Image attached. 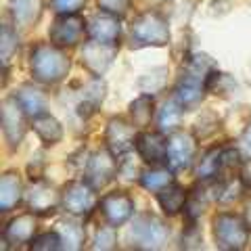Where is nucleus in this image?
<instances>
[{
  "mask_svg": "<svg viewBox=\"0 0 251 251\" xmlns=\"http://www.w3.org/2000/svg\"><path fill=\"white\" fill-rule=\"evenodd\" d=\"M184 105L180 103L176 97H170L163 107L159 109V115H157V124H159V132H170V130H176V126L182 120V111H184Z\"/></svg>",
  "mask_w": 251,
  "mask_h": 251,
  "instance_id": "393cba45",
  "label": "nucleus"
},
{
  "mask_svg": "<svg viewBox=\"0 0 251 251\" xmlns=\"http://www.w3.org/2000/svg\"><path fill=\"white\" fill-rule=\"evenodd\" d=\"M136 136H138L136 126L126 122L124 117H111V120L107 122L105 143H107V149L115 157L128 155L132 149L136 147Z\"/></svg>",
  "mask_w": 251,
  "mask_h": 251,
  "instance_id": "0eeeda50",
  "label": "nucleus"
},
{
  "mask_svg": "<svg viewBox=\"0 0 251 251\" xmlns=\"http://www.w3.org/2000/svg\"><path fill=\"white\" fill-rule=\"evenodd\" d=\"M29 67L31 75L38 82L57 84L67 77L69 69H72V61L57 44H36L34 50H31Z\"/></svg>",
  "mask_w": 251,
  "mask_h": 251,
  "instance_id": "f257e3e1",
  "label": "nucleus"
},
{
  "mask_svg": "<svg viewBox=\"0 0 251 251\" xmlns=\"http://www.w3.org/2000/svg\"><path fill=\"white\" fill-rule=\"evenodd\" d=\"M117 44H105L99 40H90L82 46V61L94 75H103L115 59Z\"/></svg>",
  "mask_w": 251,
  "mask_h": 251,
  "instance_id": "f8f14e48",
  "label": "nucleus"
},
{
  "mask_svg": "<svg viewBox=\"0 0 251 251\" xmlns=\"http://www.w3.org/2000/svg\"><path fill=\"white\" fill-rule=\"evenodd\" d=\"M100 209H103V216L107 222L117 228V226H124L132 218V214H134V203H132L128 193L115 191V193H109L107 197L100 201Z\"/></svg>",
  "mask_w": 251,
  "mask_h": 251,
  "instance_id": "4468645a",
  "label": "nucleus"
},
{
  "mask_svg": "<svg viewBox=\"0 0 251 251\" xmlns=\"http://www.w3.org/2000/svg\"><path fill=\"white\" fill-rule=\"evenodd\" d=\"M57 232L63 239V249H82L86 241L84 226L77 224L74 218H61L57 222Z\"/></svg>",
  "mask_w": 251,
  "mask_h": 251,
  "instance_id": "b1692460",
  "label": "nucleus"
},
{
  "mask_svg": "<svg viewBox=\"0 0 251 251\" xmlns=\"http://www.w3.org/2000/svg\"><path fill=\"white\" fill-rule=\"evenodd\" d=\"M103 97H105V84L100 80H92L80 92V100H77V107H75L77 115H80V117H90L99 109Z\"/></svg>",
  "mask_w": 251,
  "mask_h": 251,
  "instance_id": "4be33fe9",
  "label": "nucleus"
},
{
  "mask_svg": "<svg viewBox=\"0 0 251 251\" xmlns=\"http://www.w3.org/2000/svg\"><path fill=\"white\" fill-rule=\"evenodd\" d=\"M23 199H25L29 211H34V214H49V211L59 207L61 193L52 184L36 180V182L25 191V197Z\"/></svg>",
  "mask_w": 251,
  "mask_h": 251,
  "instance_id": "ddd939ff",
  "label": "nucleus"
},
{
  "mask_svg": "<svg viewBox=\"0 0 251 251\" xmlns=\"http://www.w3.org/2000/svg\"><path fill=\"white\" fill-rule=\"evenodd\" d=\"M0 38H2V44H0V52H2V63H6L11 57L15 49H17V36H15V31L2 23V27H0Z\"/></svg>",
  "mask_w": 251,
  "mask_h": 251,
  "instance_id": "c756f323",
  "label": "nucleus"
},
{
  "mask_svg": "<svg viewBox=\"0 0 251 251\" xmlns=\"http://www.w3.org/2000/svg\"><path fill=\"white\" fill-rule=\"evenodd\" d=\"M84 176H86V182H88L92 188H97V191L107 186L117 176L115 155L109 151V149L107 151H94L88 159H86Z\"/></svg>",
  "mask_w": 251,
  "mask_h": 251,
  "instance_id": "6e6552de",
  "label": "nucleus"
},
{
  "mask_svg": "<svg viewBox=\"0 0 251 251\" xmlns=\"http://www.w3.org/2000/svg\"><path fill=\"white\" fill-rule=\"evenodd\" d=\"M239 180H241V184H245L247 188H251V159L243 161L241 172H239Z\"/></svg>",
  "mask_w": 251,
  "mask_h": 251,
  "instance_id": "f704fd0d",
  "label": "nucleus"
},
{
  "mask_svg": "<svg viewBox=\"0 0 251 251\" xmlns=\"http://www.w3.org/2000/svg\"><path fill=\"white\" fill-rule=\"evenodd\" d=\"M153 113H155V100H153V94H140V97L130 105V120L136 128H147L153 120Z\"/></svg>",
  "mask_w": 251,
  "mask_h": 251,
  "instance_id": "a878e982",
  "label": "nucleus"
},
{
  "mask_svg": "<svg viewBox=\"0 0 251 251\" xmlns=\"http://www.w3.org/2000/svg\"><path fill=\"white\" fill-rule=\"evenodd\" d=\"M25 117H27V113L21 109L17 99H9L2 103V130H4L6 143H9L13 151L21 145V140L27 132Z\"/></svg>",
  "mask_w": 251,
  "mask_h": 251,
  "instance_id": "9d476101",
  "label": "nucleus"
},
{
  "mask_svg": "<svg viewBox=\"0 0 251 251\" xmlns=\"http://www.w3.org/2000/svg\"><path fill=\"white\" fill-rule=\"evenodd\" d=\"M241 166H243V159H241L239 149H222V153H220V157H218L216 174L211 180H216L220 186L230 184L234 180V176H239Z\"/></svg>",
  "mask_w": 251,
  "mask_h": 251,
  "instance_id": "6ab92c4d",
  "label": "nucleus"
},
{
  "mask_svg": "<svg viewBox=\"0 0 251 251\" xmlns=\"http://www.w3.org/2000/svg\"><path fill=\"white\" fill-rule=\"evenodd\" d=\"M115 226H103L99 228L97 234H94V241H92V247L94 249H113L115 247Z\"/></svg>",
  "mask_w": 251,
  "mask_h": 251,
  "instance_id": "7c9ffc66",
  "label": "nucleus"
},
{
  "mask_svg": "<svg viewBox=\"0 0 251 251\" xmlns=\"http://www.w3.org/2000/svg\"><path fill=\"white\" fill-rule=\"evenodd\" d=\"M132 40L138 46H168L170 25L157 11H145L132 21Z\"/></svg>",
  "mask_w": 251,
  "mask_h": 251,
  "instance_id": "f03ea898",
  "label": "nucleus"
},
{
  "mask_svg": "<svg viewBox=\"0 0 251 251\" xmlns=\"http://www.w3.org/2000/svg\"><path fill=\"white\" fill-rule=\"evenodd\" d=\"M36 226H38V220L31 214H23L13 218L4 228V241H9L11 245H25V243H31L36 234Z\"/></svg>",
  "mask_w": 251,
  "mask_h": 251,
  "instance_id": "dca6fc26",
  "label": "nucleus"
},
{
  "mask_svg": "<svg viewBox=\"0 0 251 251\" xmlns=\"http://www.w3.org/2000/svg\"><path fill=\"white\" fill-rule=\"evenodd\" d=\"M170 228L159 218L145 214L134 220L132 224V241L143 249H159L168 243Z\"/></svg>",
  "mask_w": 251,
  "mask_h": 251,
  "instance_id": "20e7f679",
  "label": "nucleus"
},
{
  "mask_svg": "<svg viewBox=\"0 0 251 251\" xmlns=\"http://www.w3.org/2000/svg\"><path fill=\"white\" fill-rule=\"evenodd\" d=\"M44 2L42 0H11V17L13 23L21 29L34 27L42 17Z\"/></svg>",
  "mask_w": 251,
  "mask_h": 251,
  "instance_id": "f3484780",
  "label": "nucleus"
},
{
  "mask_svg": "<svg viewBox=\"0 0 251 251\" xmlns=\"http://www.w3.org/2000/svg\"><path fill=\"white\" fill-rule=\"evenodd\" d=\"M195 230H197V226H195V224L186 226V230H184V234H182V247H184V249H191V247L197 249V247H199V243H201V232H197V234L193 237Z\"/></svg>",
  "mask_w": 251,
  "mask_h": 251,
  "instance_id": "72a5a7b5",
  "label": "nucleus"
},
{
  "mask_svg": "<svg viewBox=\"0 0 251 251\" xmlns=\"http://www.w3.org/2000/svg\"><path fill=\"white\" fill-rule=\"evenodd\" d=\"M243 220H245L247 228H249V232H251V195L245 199V203H243Z\"/></svg>",
  "mask_w": 251,
  "mask_h": 251,
  "instance_id": "c9c22d12",
  "label": "nucleus"
},
{
  "mask_svg": "<svg viewBox=\"0 0 251 251\" xmlns=\"http://www.w3.org/2000/svg\"><path fill=\"white\" fill-rule=\"evenodd\" d=\"M134 149L147 166L168 163V140L163 138V132H143V134H138Z\"/></svg>",
  "mask_w": 251,
  "mask_h": 251,
  "instance_id": "9b49d317",
  "label": "nucleus"
},
{
  "mask_svg": "<svg viewBox=\"0 0 251 251\" xmlns=\"http://www.w3.org/2000/svg\"><path fill=\"white\" fill-rule=\"evenodd\" d=\"M84 34H88V21H84L77 13L59 15L50 25V42L61 49L80 44Z\"/></svg>",
  "mask_w": 251,
  "mask_h": 251,
  "instance_id": "39448f33",
  "label": "nucleus"
},
{
  "mask_svg": "<svg viewBox=\"0 0 251 251\" xmlns=\"http://www.w3.org/2000/svg\"><path fill=\"white\" fill-rule=\"evenodd\" d=\"M97 4L103 13L115 15V17H124L130 11V0H97Z\"/></svg>",
  "mask_w": 251,
  "mask_h": 251,
  "instance_id": "2f4dec72",
  "label": "nucleus"
},
{
  "mask_svg": "<svg viewBox=\"0 0 251 251\" xmlns=\"http://www.w3.org/2000/svg\"><path fill=\"white\" fill-rule=\"evenodd\" d=\"M197 149V138L191 132L178 130L168 138V166L172 172L186 170L193 163V155Z\"/></svg>",
  "mask_w": 251,
  "mask_h": 251,
  "instance_id": "1a4fd4ad",
  "label": "nucleus"
},
{
  "mask_svg": "<svg viewBox=\"0 0 251 251\" xmlns=\"http://www.w3.org/2000/svg\"><path fill=\"white\" fill-rule=\"evenodd\" d=\"M155 199H157V203H159V207H161V211L166 216H176L186 207L188 195L180 184L170 182V184H166L163 188L157 191Z\"/></svg>",
  "mask_w": 251,
  "mask_h": 251,
  "instance_id": "aec40b11",
  "label": "nucleus"
},
{
  "mask_svg": "<svg viewBox=\"0 0 251 251\" xmlns=\"http://www.w3.org/2000/svg\"><path fill=\"white\" fill-rule=\"evenodd\" d=\"M97 188H92L88 182H67L61 191V205L65 211H69L72 216H86L88 211L94 209L97 205Z\"/></svg>",
  "mask_w": 251,
  "mask_h": 251,
  "instance_id": "423d86ee",
  "label": "nucleus"
},
{
  "mask_svg": "<svg viewBox=\"0 0 251 251\" xmlns=\"http://www.w3.org/2000/svg\"><path fill=\"white\" fill-rule=\"evenodd\" d=\"M138 182L143 184L147 191H159V188L172 182V172L161 166H149L147 172H140Z\"/></svg>",
  "mask_w": 251,
  "mask_h": 251,
  "instance_id": "bb28decb",
  "label": "nucleus"
},
{
  "mask_svg": "<svg viewBox=\"0 0 251 251\" xmlns=\"http://www.w3.org/2000/svg\"><path fill=\"white\" fill-rule=\"evenodd\" d=\"M29 249H34V251H57V249H63V239H61V234L57 230L44 232V234H40V237L31 239Z\"/></svg>",
  "mask_w": 251,
  "mask_h": 251,
  "instance_id": "c85d7f7f",
  "label": "nucleus"
},
{
  "mask_svg": "<svg viewBox=\"0 0 251 251\" xmlns=\"http://www.w3.org/2000/svg\"><path fill=\"white\" fill-rule=\"evenodd\" d=\"M243 149H245L247 155H251V126H249V130L245 132V136H243Z\"/></svg>",
  "mask_w": 251,
  "mask_h": 251,
  "instance_id": "e433bc0d",
  "label": "nucleus"
},
{
  "mask_svg": "<svg viewBox=\"0 0 251 251\" xmlns=\"http://www.w3.org/2000/svg\"><path fill=\"white\" fill-rule=\"evenodd\" d=\"M205 88L211 94H230V90L234 88V80L228 74H220L216 69H211L205 80Z\"/></svg>",
  "mask_w": 251,
  "mask_h": 251,
  "instance_id": "cd10ccee",
  "label": "nucleus"
},
{
  "mask_svg": "<svg viewBox=\"0 0 251 251\" xmlns=\"http://www.w3.org/2000/svg\"><path fill=\"white\" fill-rule=\"evenodd\" d=\"M34 132L44 145H57L63 138V126L57 117H52L49 113H42L34 117Z\"/></svg>",
  "mask_w": 251,
  "mask_h": 251,
  "instance_id": "5701e85b",
  "label": "nucleus"
},
{
  "mask_svg": "<svg viewBox=\"0 0 251 251\" xmlns=\"http://www.w3.org/2000/svg\"><path fill=\"white\" fill-rule=\"evenodd\" d=\"M214 239L220 249L239 251L247 245L249 228L243 216L237 214H220L214 220Z\"/></svg>",
  "mask_w": 251,
  "mask_h": 251,
  "instance_id": "7ed1b4c3",
  "label": "nucleus"
},
{
  "mask_svg": "<svg viewBox=\"0 0 251 251\" xmlns=\"http://www.w3.org/2000/svg\"><path fill=\"white\" fill-rule=\"evenodd\" d=\"M15 99H17V103L21 105V109L27 113V117H38L46 113V107H49V99H46V94L36 88V86H21L15 94Z\"/></svg>",
  "mask_w": 251,
  "mask_h": 251,
  "instance_id": "412c9836",
  "label": "nucleus"
},
{
  "mask_svg": "<svg viewBox=\"0 0 251 251\" xmlns=\"http://www.w3.org/2000/svg\"><path fill=\"white\" fill-rule=\"evenodd\" d=\"M23 197H25V188H23L21 176L15 170L4 172L0 178V209H13L15 205H19Z\"/></svg>",
  "mask_w": 251,
  "mask_h": 251,
  "instance_id": "a211bd4d",
  "label": "nucleus"
},
{
  "mask_svg": "<svg viewBox=\"0 0 251 251\" xmlns=\"http://www.w3.org/2000/svg\"><path fill=\"white\" fill-rule=\"evenodd\" d=\"M86 0H50V6L57 15H67V13H80L84 9Z\"/></svg>",
  "mask_w": 251,
  "mask_h": 251,
  "instance_id": "473e14b6",
  "label": "nucleus"
},
{
  "mask_svg": "<svg viewBox=\"0 0 251 251\" xmlns=\"http://www.w3.org/2000/svg\"><path fill=\"white\" fill-rule=\"evenodd\" d=\"M120 36H122V27L115 15L103 13L88 21V38H92V40H99L105 44H117Z\"/></svg>",
  "mask_w": 251,
  "mask_h": 251,
  "instance_id": "2eb2a0df",
  "label": "nucleus"
}]
</instances>
